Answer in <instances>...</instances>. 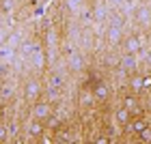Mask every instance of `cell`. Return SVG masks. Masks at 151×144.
<instances>
[{"mask_svg": "<svg viewBox=\"0 0 151 144\" xmlns=\"http://www.w3.org/2000/svg\"><path fill=\"white\" fill-rule=\"evenodd\" d=\"M121 65L125 67V69H132V67H134V56H132V54H129V56H125V58L121 60Z\"/></svg>", "mask_w": 151, "mask_h": 144, "instance_id": "8fae6325", "label": "cell"}, {"mask_svg": "<svg viewBox=\"0 0 151 144\" xmlns=\"http://www.w3.org/2000/svg\"><path fill=\"white\" fill-rule=\"evenodd\" d=\"M149 93H151V86H149Z\"/></svg>", "mask_w": 151, "mask_h": 144, "instance_id": "ac0fdd59", "label": "cell"}, {"mask_svg": "<svg viewBox=\"0 0 151 144\" xmlns=\"http://www.w3.org/2000/svg\"><path fill=\"white\" fill-rule=\"evenodd\" d=\"M93 97H95V99H106V97H108V88H106L104 84H95Z\"/></svg>", "mask_w": 151, "mask_h": 144, "instance_id": "8992f818", "label": "cell"}, {"mask_svg": "<svg viewBox=\"0 0 151 144\" xmlns=\"http://www.w3.org/2000/svg\"><path fill=\"white\" fill-rule=\"evenodd\" d=\"M2 6H4V9H11V6H13V2H11V0H4V2H2Z\"/></svg>", "mask_w": 151, "mask_h": 144, "instance_id": "e0dca14e", "label": "cell"}, {"mask_svg": "<svg viewBox=\"0 0 151 144\" xmlns=\"http://www.w3.org/2000/svg\"><path fill=\"white\" fill-rule=\"evenodd\" d=\"M138 138H140L142 142H151V127H149V125H147V127L138 133Z\"/></svg>", "mask_w": 151, "mask_h": 144, "instance_id": "30bf717a", "label": "cell"}, {"mask_svg": "<svg viewBox=\"0 0 151 144\" xmlns=\"http://www.w3.org/2000/svg\"><path fill=\"white\" fill-rule=\"evenodd\" d=\"M123 108H127L129 112H138V106H136V99L134 97H125V101H123Z\"/></svg>", "mask_w": 151, "mask_h": 144, "instance_id": "52a82bcc", "label": "cell"}, {"mask_svg": "<svg viewBox=\"0 0 151 144\" xmlns=\"http://www.w3.org/2000/svg\"><path fill=\"white\" fill-rule=\"evenodd\" d=\"M116 120H119V125H127V123L132 120V112H129L127 108H121L119 112H116Z\"/></svg>", "mask_w": 151, "mask_h": 144, "instance_id": "3957f363", "label": "cell"}, {"mask_svg": "<svg viewBox=\"0 0 151 144\" xmlns=\"http://www.w3.org/2000/svg\"><path fill=\"white\" fill-rule=\"evenodd\" d=\"M26 95H28V99H37V95H39V86L35 84V82H30V84H28V93H26Z\"/></svg>", "mask_w": 151, "mask_h": 144, "instance_id": "ba28073f", "label": "cell"}, {"mask_svg": "<svg viewBox=\"0 0 151 144\" xmlns=\"http://www.w3.org/2000/svg\"><path fill=\"white\" fill-rule=\"evenodd\" d=\"M142 86H145V88H149V86H151V75H147V78H142Z\"/></svg>", "mask_w": 151, "mask_h": 144, "instance_id": "9a60e30c", "label": "cell"}, {"mask_svg": "<svg viewBox=\"0 0 151 144\" xmlns=\"http://www.w3.org/2000/svg\"><path fill=\"white\" fill-rule=\"evenodd\" d=\"M50 114H52V108L47 106V103H39V106L35 108V118H39V120L47 118Z\"/></svg>", "mask_w": 151, "mask_h": 144, "instance_id": "6da1fadb", "label": "cell"}, {"mask_svg": "<svg viewBox=\"0 0 151 144\" xmlns=\"http://www.w3.org/2000/svg\"><path fill=\"white\" fill-rule=\"evenodd\" d=\"M138 47H140V41L136 39V37H129V39L125 41V50H127V54H134V52H138Z\"/></svg>", "mask_w": 151, "mask_h": 144, "instance_id": "5b68a950", "label": "cell"}, {"mask_svg": "<svg viewBox=\"0 0 151 144\" xmlns=\"http://www.w3.org/2000/svg\"><path fill=\"white\" fill-rule=\"evenodd\" d=\"M138 19L140 22H147L149 19V11H138Z\"/></svg>", "mask_w": 151, "mask_h": 144, "instance_id": "4fadbf2b", "label": "cell"}, {"mask_svg": "<svg viewBox=\"0 0 151 144\" xmlns=\"http://www.w3.org/2000/svg\"><path fill=\"white\" fill-rule=\"evenodd\" d=\"M129 84H132V88H134V91H145V86H142V78H140V75L132 78V82H129Z\"/></svg>", "mask_w": 151, "mask_h": 144, "instance_id": "9c48e42d", "label": "cell"}, {"mask_svg": "<svg viewBox=\"0 0 151 144\" xmlns=\"http://www.w3.org/2000/svg\"><path fill=\"white\" fill-rule=\"evenodd\" d=\"M95 142H99V144H106V142H108V138H106V135H99V138H95Z\"/></svg>", "mask_w": 151, "mask_h": 144, "instance_id": "2e32d148", "label": "cell"}, {"mask_svg": "<svg viewBox=\"0 0 151 144\" xmlns=\"http://www.w3.org/2000/svg\"><path fill=\"white\" fill-rule=\"evenodd\" d=\"M129 127H132L134 133H140L142 129L147 127V120H145V118H134V120H129Z\"/></svg>", "mask_w": 151, "mask_h": 144, "instance_id": "277c9868", "label": "cell"}, {"mask_svg": "<svg viewBox=\"0 0 151 144\" xmlns=\"http://www.w3.org/2000/svg\"><path fill=\"white\" fill-rule=\"evenodd\" d=\"M108 39H110L112 43H114V41L119 39V28H112V35H108Z\"/></svg>", "mask_w": 151, "mask_h": 144, "instance_id": "5bb4252c", "label": "cell"}, {"mask_svg": "<svg viewBox=\"0 0 151 144\" xmlns=\"http://www.w3.org/2000/svg\"><path fill=\"white\" fill-rule=\"evenodd\" d=\"M6 140H9V129L0 127V142H6Z\"/></svg>", "mask_w": 151, "mask_h": 144, "instance_id": "7c38bea8", "label": "cell"}, {"mask_svg": "<svg viewBox=\"0 0 151 144\" xmlns=\"http://www.w3.org/2000/svg\"><path fill=\"white\" fill-rule=\"evenodd\" d=\"M28 133L32 135V138H39L41 133H43V125H41V120L39 118H35L30 123V127H28Z\"/></svg>", "mask_w": 151, "mask_h": 144, "instance_id": "7a4b0ae2", "label": "cell"}]
</instances>
